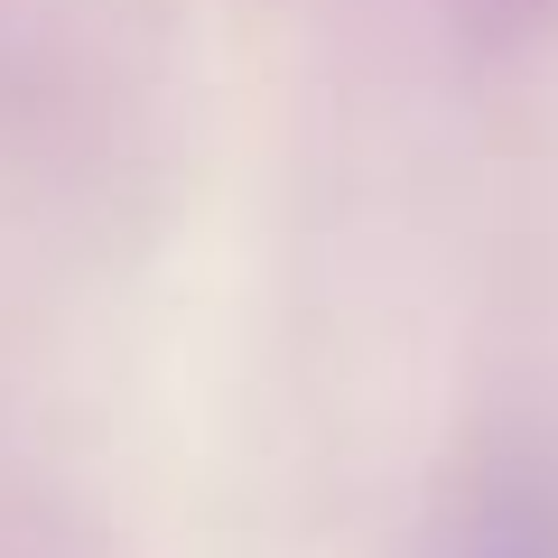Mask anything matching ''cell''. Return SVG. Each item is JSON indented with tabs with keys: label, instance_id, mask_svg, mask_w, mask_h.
Returning <instances> with one entry per match:
<instances>
[{
	"label": "cell",
	"instance_id": "1",
	"mask_svg": "<svg viewBox=\"0 0 558 558\" xmlns=\"http://www.w3.org/2000/svg\"><path fill=\"white\" fill-rule=\"evenodd\" d=\"M447 558H558V539H549V521H539L531 502H484L475 531H465Z\"/></svg>",
	"mask_w": 558,
	"mask_h": 558
}]
</instances>
